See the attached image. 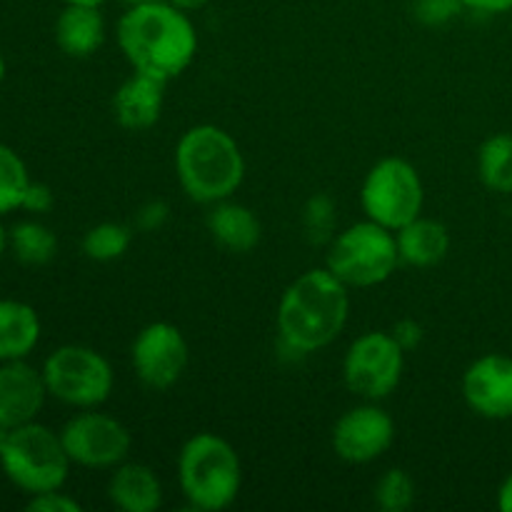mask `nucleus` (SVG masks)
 I'll return each instance as SVG.
<instances>
[{"mask_svg": "<svg viewBox=\"0 0 512 512\" xmlns=\"http://www.w3.org/2000/svg\"><path fill=\"white\" fill-rule=\"evenodd\" d=\"M208 230L215 243L230 253H250L258 248L263 238V225L258 215L248 205L235 203L233 198L210 205Z\"/></svg>", "mask_w": 512, "mask_h": 512, "instance_id": "obj_19", "label": "nucleus"}, {"mask_svg": "<svg viewBox=\"0 0 512 512\" xmlns=\"http://www.w3.org/2000/svg\"><path fill=\"white\" fill-rule=\"evenodd\" d=\"M510 23H512V10H510Z\"/></svg>", "mask_w": 512, "mask_h": 512, "instance_id": "obj_39", "label": "nucleus"}, {"mask_svg": "<svg viewBox=\"0 0 512 512\" xmlns=\"http://www.w3.org/2000/svg\"><path fill=\"white\" fill-rule=\"evenodd\" d=\"M168 3L178 5L180 10H185V13H193V10L205 8V5H208L210 0H168Z\"/></svg>", "mask_w": 512, "mask_h": 512, "instance_id": "obj_34", "label": "nucleus"}, {"mask_svg": "<svg viewBox=\"0 0 512 512\" xmlns=\"http://www.w3.org/2000/svg\"><path fill=\"white\" fill-rule=\"evenodd\" d=\"M63 3H78V5H103L105 0H63Z\"/></svg>", "mask_w": 512, "mask_h": 512, "instance_id": "obj_36", "label": "nucleus"}, {"mask_svg": "<svg viewBox=\"0 0 512 512\" xmlns=\"http://www.w3.org/2000/svg\"><path fill=\"white\" fill-rule=\"evenodd\" d=\"M5 250H8V230H5L3 220H0V260H3Z\"/></svg>", "mask_w": 512, "mask_h": 512, "instance_id": "obj_35", "label": "nucleus"}, {"mask_svg": "<svg viewBox=\"0 0 512 512\" xmlns=\"http://www.w3.org/2000/svg\"><path fill=\"white\" fill-rule=\"evenodd\" d=\"M390 333H393V338L398 340V345L405 350V353L418 350L425 340V328L415 318H400L398 323L390 328Z\"/></svg>", "mask_w": 512, "mask_h": 512, "instance_id": "obj_31", "label": "nucleus"}, {"mask_svg": "<svg viewBox=\"0 0 512 512\" xmlns=\"http://www.w3.org/2000/svg\"><path fill=\"white\" fill-rule=\"evenodd\" d=\"M55 43L68 58H90L105 43V18L98 5L63 3L55 18Z\"/></svg>", "mask_w": 512, "mask_h": 512, "instance_id": "obj_17", "label": "nucleus"}, {"mask_svg": "<svg viewBox=\"0 0 512 512\" xmlns=\"http://www.w3.org/2000/svg\"><path fill=\"white\" fill-rule=\"evenodd\" d=\"M478 178L493 193H512V135L495 133L478 150Z\"/></svg>", "mask_w": 512, "mask_h": 512, "instance_id": "obj_22", "label": "nucleus"}, {"mask_svg": "<svg viewBox=\"0 0 512 512\" xmlns=\"http://www.w3.org/2000/svg\"><path fill=\"white\" fill-rule=\"evenodd\" d=\"M133 245V228L125 223H98L88 228L83 235V253L85 258L95 260V263H113L120 260Z\"/></svg>", "mask_w": 512, "mask_h": 512, "instance_id": "obj_23", "label": "nucleus"}, {"mask_svg": "<svg viewBox=\"0 0 512 512\" xmlns=\"http://www.w3.org/2000/svg\"><path fill=\"white\" fill-rule=\"evenodd\" d=\"M165 85L168 83L145 73H133L123 80L113 95V115L120 128L133 133L153 128L163 115Z\"/></svg>", "mask_w": 512, "mask_h": 512, "instance_id": "obj_15", "label": "nucleus"}, {"mask_svg": "<svg viewBox=\"0 0 512 512\" xmlns=\"http://www.w3.org/2000/svg\"><path fill=\"white\" fill-rule=\"evenodd\" d=\"M108 500L123 512H155L163 505V483L150 465L125 460L110 470Z\"/></svg>", "mask_w": 512, "mask_h": 512, "instance_id": "obj_16", "label": "nucleus"}, {"mask_svg": "<svg viewBox=\"0 0 512 512\" xmlns=\"http://www.w3.org/2000/svg\"><path fill=\"white\" fill-rule=\"evenodd\" d=\"M70 465L60 433L48 425L33 420L20 428L0 430V470L28 498L65 488Z\"/></svg>", "mask_w": 512, "mask_h": 512, "instance_id": "obj_5", "label": "nucleus"}, {"mask_svg": "<svg viewBox=\"0 0 512 512\" xmlns=\"http://www.w3.org/2000/svg\"><path fill=\"white\" fill-rule=\"evenodd\" d=\"M43 323L38 310L15 298H0V363L28 360L38 348Z\"/></svg>", "mask_w": 512, "mask_h": 512, "instance_id": "obj_18", "label": "nucleus"}, {"mask_svg": "<svg viewBox=\"0 0 512 512\" xmlns=\"http://www.w3.org/2000/svg\"><path fill=\"white\" fill-rule=\"evenodd\" d=\"M465 405L485 420H512V355L488 353L463 373Z\"/></svg>", "mask_w": 512, "mask_h": 512, "instance_id": "obj_13", "label": "nucleus"}, {"mask_svg": "<svg viewBox=\"0 0 512 512\" xmlns=\"http://www.w3.org/2000/svg\"><path fill=\"white\" fill-rule=\"evenodd\" d=\"M30 185V173L18 150L0 143V218L23 208L25 190Z\"/></svg>", "mask_w": 512, "mask_h": 512, "instance_id": "obj_24", "label": "nucleus"}, {"mask_svg": "<svg viewBox=\"0 0 512 512\" xmlns=\"http://www.w3.org/2000/svg\"><path fill=\"white\" fill-rule=\"evenodd\" d=\"M48 398L40 368H33L28 360L0 363V430L38 420Z\"/></svg>", "mask_w": 512, "mask_h": 512, "instance_id": "obj_14", "label": "nucleus"}, {"mask_svg": "<svg viewBox=\"0 0 512 512\" xmlns=\"http://www.w3.org/2000/svg\"><path fill=\"white\" fill-rule=\"evenodd\" d=\"M60 440L70 463L88 470H113L128 460L133 448L130 430L100 408L78 410L60 428Z\"/></svg>", "mask_w": 512, "mask_h": 512, "instance_id": "obj_10", "label": "nucleus"}, {"mask_svg": "<svg viewBox=\"0 0 512 512\" xmlns=\"http://www.w3.org/2000/svg\"><path fill=\"white\" fill-rule=\"evenodd\" d=\"M115 38L133 73H145L163 83L183 75L198 55L193 20L168 0L128 5L118 20Z\"/></svg>", "mask_w": 512, "mask_h": 512, "instance_id": "obj_1", "label": "nucleus"}, {"mask_svg": "<svg viewBox=\"0 0 512 512\" xmlns=\"http://www.w3.org/2000/svg\"><path fill=\"white\" fill-rule=\"evenodd\" d=\"M8 248L23 265H48L58 255V235L40 220H20L8 230Z\"/></svg>", "mask_w": 512, "mask_h": 512, "instance_id": "obj_21", "label": "nucleus"}, {"mask_svg": "<svg viewBox=\"0 0 512 512\" xmlns=\"http://www.w3.org/2000/svg\"><path fill=\"white\" fill-rule=\"evenodd\" d=\"M178 480L193 510H225L243 488V463L218 433H195L178 453Z\"/></svg>", "mask_w": 512, "mask_h": 512, "instance_id": "obj_4", "label": "nucleus"}, {"mask_svg": "<svg viewBox=\"0 0 512 512\" xmlns=\"http://www.w3.org/2000/svg\"><path fill=\"white\" fill-rule=\"evenodd\" d=\"M303 233L310 245H325L338 233V205L330 195L315 193L303 208Z\"/></svg>", "mask_w": 512, "mask_h": 512, "instance_id": "obj_26", "label": "nucleus"}, {"mask_svg": "<svg viewBox=\"0 0 512 512\" xmlns=\"http://www.w3.org/2000/svg\"><path fill=\"white\" fill-rule=\"evenodd\" d=\"M418 498V488L408 470L390 468L378 478L373 488V500L383 512H408Z\"/></svg>", "mask_w": 512, "mask_h": 512, "instance_id": "obj_25", "label": "nucleus"}, {"mask_svg": "<svg viewBox=\"0 0 512 512\" xmlns=\"http://www.w3.org/2000/svg\"><path fill=\"white\" fill-rule=\"evenodd\" d=\"M395 238H398L400 263L410 268H433L443 263L450 250V230L440 220L425 215L403 225Z\"/></svg>", "mask_w": 512, "mask_h": 512, "instance_id": "obj_20", "label": "nucleus"}, {"mask_svg": "<svg viewBox=\"0 0 512 512\" xmlns=\"http://www.w3.org/2000/svg\"><path fill=\"white\" fill-rule=\"evenodd\" d=\"M128 5H143V3H155V0H125Z\"/></svg>", "mask_w": 512, "mask_h": 512, "instance_id": "obj_38", "label": "nucleus"}, {"mask_svg": "<svg viewBox=\"0 0 512 512\" xmlns=\"http://www.w3.org/2000/svg\"><path fill=\"white\" fill-rule=\"evenodd\" d=\"M5 75H8V63H5V58H3V53H0V85H3V80H5Z\"/></svg>", "mask_w": 512, "mask_h": 512, "instance_id": "obj_37", "label": "nucleus"}, {"mask_svg": "<svg viewBox=\"0 0 512 512\" xmlns=\"http://www.w3.org/2000/svg\"><path fill=\"white\" fill-rule=\"evenodd\" d=\"M413 10L420 23L440 28V25H448L450 20L458 18L465 8L460 0H415Z\"/></svg>", "mask_w": 512, "mask_h": 512, "instance_id": "obj_27", "label": "nucleus"}, {"mask_svg": "<svg viewBox=\"0 0 512 512\" xmlns=\"http://www.w3.org/2000/svg\"><path fill=\"white\" fill-rule=\"evenodd\" d=\"M190 348L183 330L165 320L145 325L130 345V365L145 388L170 390L185 375Z\"/></svg>", "mask_w": 512, "mask_h": 512, "instance_id": "obj_11", "label": "nucleus"}, {"mask_svg": "<svg viewBox=\"0 0 512 512\" xmlns=\"http://www.w3.org/2000/svg\"><path fill=\"white\" fill-rule=\"evenodd\" d=\"M53 205H55V195H53V190H50V185L30 180L28 190H25L23 208L20 210H25V213H30V215H45L53 210Z\"/></svg>", "mask_w": 512, "mask_h": 512, "instance_id": "obj_30", "label": "nucleus"}, {"mask_svg": "<svg viewBox=\"0 0 512 512\" xmlns=\"http://www.w3.org/2000/svg\"><path fill=\"white\" fill-rule=\"evenodd\" d=\"M460 3H463L465 10L483 15H500L512 10V0H460Z\"/></svg>", "mask_w": 512, "mask_h": 512, "instance_id": "obj_32", "label": "nucleus"}, {"mask_svg": "<svg viewBox=\"0 0 512 512\" xmlns=\"http://www.w3.org/2000/svg\"><path fill=\"white\" fill-rule=\"evenodd\" d=\"M405 350L390 330H368L350 343L343 380L353 395L380 403L398 390L405 373Z\"/></svg>", "mask_w": 512, "mask_h": 512, "instance_id": "obj_9", "label": "nucleus"}, {"mask_svg": "<svg viewBox=\"0 0 512 512\" xmlns=\"http://www.w3.org/2000/svg\"><path fill=\"white\" fill-rule=\"evenodd\" d=\"M170 208L163 203V200H148L138 208L135 213V228L143 230V233H153V230H160L165 223H168Z\"/></svg>", "mask_w": 512, "mask_h": 512, "instance_id": "obj_29", "label": "nucleus"}, {"mask_svg": "<svg viewBox=\"0 0 512 512\" xmlns=\"http://www.w3.org/2000/svg\"><path fill=\"white\" fill-rule=\"evenodd\" d=\"M348 290L325 265L298 275L278 303V348L290 358H305L335 343L348 325Z\"/></svg>", "mask_w": 512, "mask_h": 512, "instance_id": "obj_2", "label": "nucleus"}, {"mask_svg": "<svg viewBox=\"0 0 512 512\" xmlns=\"http://www.w3.org/2000/svg\"><path fill=\"white\" fill-rule=\"evenodd\" d=\"M398 265L400 253L395 233L368 218L338 230L325 253V268L348 288L383 285L393 278Z\"/></svg>", "mask_w": 512, "mask_h": 512, "instance_id": "obj_6", "label": "nucleus"}, {"mask_svg": "<svg viewBox=\"0 0 512 512\" xmlns=\"http://www.w3.org/2000/svg\"><path fill=\"white\" fill-rule=\"evenodd\" d=\"M25 508L33 512H80L83 510V505H80L73 495L65 493L63 488H58V490H48V493L30 495Z\"/></svg>", "mask_w": 512, "mask_h": 512, "instance_id": "obj_28", "label": "nucleus"}, {"mask_svg": "<svg viewBox=\"0 0 512 512\" xmlns=\"http://www.w3.org/2000/svg\"><path fill=\"white\" fill-rule=\"evenodd\" d=\"M40 373L50 398L75 410L100 408L115 388L110 360L88 345H60L43 360Z\"/></svg>", "mask_w": 512, "mask_h": 512, "instance_id": "obj_7", "label": "nucleus"}, {"mask_svg": "<svg viewBox=\"0 0 512 512\" xmlns=\"http://www.w3.org/2000/svg\"><path fill=\"white\" fill-rule=\"evenodd\" d=\"M175 175L190 200L215 205L233 198L243 185V150L238 140L220 125H193L175 145Z\"/></svg>", "mask_w": 512, "mask_h": 512, "instance_id": "obj_3", "label": "nucleus"}, {"mask_svg": "<svg viewBox=\"0 0 512 512\" xmlns=\"http://www.w3.org/2000/svg\"><path fill=\"white\" fill-rule=\"evenodd\" d=\"M395 443V420L373 400L355 405L335 423L330 445L343 463L368 465L383 458Z\"/></svg>", "mask_w": 512, "mask_h": 512, "instance_id": "obj_12", "label": "nucleus"}, {"mask_svg": "<svg viewBox=\"0 0 512 512\" xmlns=\"http://www.w3.org/2000/svg\"><path fill=\"white\" fill-rule=\"evenodd\" d=\"M360 205L365 218L398 233L403 225L423 215L425 185L418 168L395 155L378 160L365 175Z\"/></svg>", "mask_w": 512, "mask_h": 512, "instance_id": "obj_8", "label": "nucleus"}, {"mask_svg": "<svg viewBox=\"0 0 512 512\" xmlns=\"http://www.w3.org/2000/svg\"><path fill=\"white\" fill-rule=\"evenodd\" d=\"M498 508L503 512H512V473L500 483L498 488Z\"/></svg>", "mask_w": 512, "mask_h": 512, "instance_id": "obj_33", "label": "nucleus"}]
</instances>
